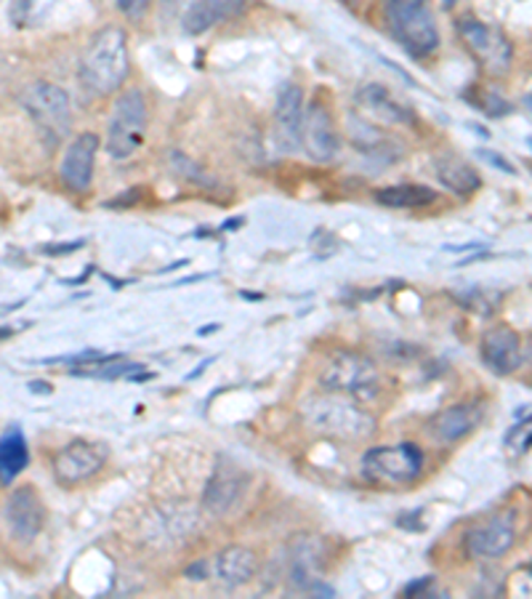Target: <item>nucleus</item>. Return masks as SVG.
Here are the masks:
<instances>
[{"label": "nucleus", "mask_w": 532, "mask_h": 599, "mask_svg": "<svg viewBox=\"0 0 532 599\" xmlns=\"http://www.w3.org/2000/svg\"><path fill=\"white\" fill-rule=\"evenodd\" d=\"M384 17L392 36L415 59H426L440 49L432 0H386Z\"/></svg>", "instance_id": "nucleus-3"}, {"label": "nucleus", "mask_w": 532, "mask_h": 599, "mask_svg": "<svg viewBox=\"0 0 532 599\" xmlns=\"http://www.w3.org/2000/svg\"><path fill=\"white\" fill-rule=\"evenodd\" d=\"M245 488H248V474L227 459L218 461L206 490H203V507H206L208 514L224 517L237 507V501L243 499Z\"/></svg>", "instance_id": "nucleus-14"}, {"label": "nucleus", "mask_w": 532, "mask_h": 599, "mask_svg": "<svg viewBox=\"0 0 532 599\" xmlns=\"http://www.w3.org/2000/svg\"><path fill=\"white\" fill-rule=\"evenodd\" d=\"M482 416H484L482 403H461L442 411L440 416L434 419L432 429L442 442H459L463 438H469V434L480 426Z\"/></svg>", "instance_id": "nucleus-21"}, {"label": "nucleus", "mask_w": 532, "mask_h": 599, "mask_svg": "<svg viewBox=\"0 0 532 599\" xmlns=\"http://www.w3.org/2000/svg\"><path fill=\"white\" fill-rule=\"evenodd\" d=\"M459 32L466 43V49L474 53V59L480 61L482 70L487 75H506L511 70V61H514V49H511L509 38L503 36L495 27L484 24L482 19L466 17L459 19Z\"/></svg>", "instance_id": "nucleus-8"}, {"label": "nucleus", "mask_w": 532, "mask_h": 599, "mask_svg": "<svg viewBox=\"0 0 532 599\" xmlns=\"http://www.w3.org/2000/svg\"><path fill=\"white\" fill-rule=\"evenodd\" d=\"M302 147L315 163H333L341 153V136L333 115L319 101L304 107L302 122Z\"/></svg>", "instance_id": "nucleus-11"}, {"label": "nucleus", "mask_w": 532, "mask_h": 599, "mask_svg": "<svg viewBox=\"0 0 532 599\" xmlns=\"http://www.w3.org/2000/svg\"><path fill=\"white\" fill-rule=\"evenodd\" d=\"M514 541L516 517L511 512H503L469 530L466 539H463V547H466V554L476 557V560H497V557L509 554Z\"/></svg>", "instance_id": "nucleus-12"}, {"label": "nucleus", "mask_w": 532, "mask_h": 599, "mask_svg": "<svg viewBox=\"0 0 532 599\" xmlns=\"http://www.w3.org/2000/svg\"><path fill=\"white\" fill-rule=\"evenodd\" d=\"M480 357L484 367L493 371L495 376H511L524 363L522 336L509 325H495L482 336Z\"/></svg>", "instance_id": "nucleus-15"}, {"label": "nucleus", "mask_w": 532, "mask_h": 599, "mask_svg": "<svg viewBox=\"0 0 532 599\" xmlns=\"http://www.w3.org/2000/svg\"><path fill=\"white\" fill-rule=\"evenodd\" d=\"M354 99H357V107L367 118L386 122V126H413L415 122V115L405 105H400L381 84L363 86Z\"/></svg>", "instance_id": "nucleus-18"}, {"label": "nucleus", "mask_w": 532, "mask_h": 599, "mask_svg": "<svg viewBox=\"0 0 532 599\" xmlns=\"http://www.w3.org/2000/svg\"><path fill=\"white\" fill-rule=\"evenodd\" d=\"M149 3H152V0H118V9L120 13H126L128 19L139 22V19L147 17Z\"/></svg>", "instance_id": "nucleus-28"}, {"label": "nucleus", "mask_w": 532, "mask_h": 599, "mask_svg": "<svg viewBox=\"0 0 532 599\" xmlns=\"http://www.w3.org/2000/svg\"><path fill=\"white\" fill-rule=\"evenodd\" d=\"M109 459V451L105 442H91V440H72L67 442L61 451L53 455V478L59 485L72 488L80 482L91 480L93 474H99L105 469Z\"/></svg>", "instance_id": "nucleus-10"}, {"label": "nucleus", "mask_w": 532, "mask_h": 599, "mask_svg": "<svg viewBox=\"0 0 532 599\" xmlns=\"http://www.w3.org/2000/svg\"><path fill=\"white\" fill-rule=\"evenodd\" d=\"M319 384L325 392L349 397L354 403H371L381 392V373L373 357L363 355V352L341 350L325 363L323 373H319Z\"/></svg>", "instance_id": "nucleus-4"}, {"label": "nucleus", "mask_w": 532, "mask_h": 599, "mask_svg": "<svg viewBox=\"0 0 532 599\" xmlns=\"http://www.w3.org/2000/svg\"><path fill=\"white\" fill-rule=\"evenodd\" d=\"M428 583H432V578H421V581H413L411 587L402 591V595H405V597H413V595L421 597V595H424V589L428 587Z\"/></svg>", "instance_id": "nucleus-32"}, {"label": "nucleus", "mask_w": 532, "mask_h": 599, "mask_svg": "<svg viewBox=\"0 0 532 599\" xmlns=\"http://www.w3.org/2000/svg\"><path fill=\"white\" fill-rule=\"evenodd\" d=\"M210 363H214V357H208V360H206V363H203L200 367H197V371H193V373H189V379H197V376H200V373H203V371H206V367H208Z\"/></svg>", "instance_id": "nucleus-33"}, {"label": "nucleus", "mask_w": 532, "mask_h": 599, "mask_svg": "<svg viewBox=\"0 0 532 599\" xmlns=\"http://www.w3.org/2000/svg\"><path fill=\"white\" fill-rule=\"evenodd\" d=\"M168 163H170V171L179 176V179L193 181L197 184V187H216V181L210 179V176L203 171L193 158H187V155L179 153V149H174V153L168 155Z\"/></svg>", "instance_id": "nucleus-26"}, {"label": "nucleus", "mask_w": 532, "mask_h": 599, "mask_svg": "<svg viewBox=\"0 0 532 599\" xmlns=\"http://www.w3.org/2000/svg\"><path fill=\"white\" fill-rule=\"evenodd\" d=\"M78 248H83V240H78V243H65V245H49V248H46V254H53V256H59V254H72V251H78Z\"/></svg>", "instance_id": "nucleus-31"}, {"label": "nucleus", "mask_w": 532, "mask_h": 599, "mask_svg": "<svg viewBox=\"0 0 532 599\" xmlns=\"http://www.w3.org/2000/svg\"><path fill=\"white\" fill-rule=\"evenodd\" d=\"M365 474L384 485H407L424 472V451L415 442L378 445L363 455Z\"/></svg>", "instance_id": "nucleus-7"}, {"label": "nucleus", "mask_w": 532, "mask_h": 599, "mask_svg": "<svg viewBox=\"0 0 532 599\" xmlns=\"http://www.w3.org/2000/svg\"><path fill=\"white\" fill-rule=\"evenodd\" d=\"M131 61H128V36L122 27H105L93 36L80 59V84L93 97H109L126 84Z\"/></svg>", "instance_id": "nucleus-1"}, {"label": "nucleus", "mask_w": 532, "mask_h": 599, "mask_svg": "<svg viewBox=\"0 0 532 599\" xmlns=\"http://www.w3.org/2000/svg\"><path fill=\"white\" fill-rule=\"evenodd\" d=\"M57 0H11L9 6V19L13 27H38L49 19V13Z\"/></svg>", "instance_id": "nucleus-25"}, {"label": "nucleus", "mask_w": 532, "mask_h": 599, "mask_svg": "<svg viewBox=\"0 0 532 599\" xmlns=\"http://www.w3.org/2000/svg\"><path fill=\"white\" fill-rule=\"evenodd\" d=\"M22 107L36 120L38 131L49 147L61 145L70 136L72 105L65 88L38 80V84L27 86V91L22 94Z\"/></svg>", "instance_id": "nucleus-5"}, {"label": "nucleus", "mask_w": 532, "mask_h": 599, "mask_svg": "<svg viewBox=\"0 0 532 599\" xmlns=\"http://www.w3.org/2000/svg\"><path fill=\"white\" fill-rule=\"evenodd\" d=\"M6 522L19 543H32L46 526V507L32 485L17 488L6 503Z\"/></svg>", "instance_id": "nucleus-13"}, {"label": "nucleus", "mask_w": 532, "mask_h": 599, "mask_svg": "<svg viewBox=\"0 0 532 599\" xmlns=\"http://www.w3.org/2000/svg\"><path fill=\"white\" fill-rule=\"evenodd\" d=\"M375 200L386 208H426L436 200V193L424 184H400L375 193Z\"/></svg>", "instance_id": "nucleus-24"}, {"label": "nucleus", "mask_w": 532, "mask_h": 599, "mask_svg": "<svg viewBox=\"0 0 532 599\" xmlns=\"http://www.w3.org/2000/svg\"><path fill=\"white\" fill-rule=\"evenodd\" d=\"M243 0H195L181 17V27L187 36H203L218 22H227L240 11Z\"/></svg>", "instance_id": "nucleus-20"}, {"label": "nucleus", "mask_w": 532, "mask_h": 599, "mask_svg": "<svg viewBox=\"0 0 532 599\" xmlns=\"http://www.w3.org/2000/svg\"><path fill=\"white\" fill-rule=\"evenodd\" d=\"M506 445L514 453H524L530 448V421H524V424H516L511 432L506 434Z\"/></svg>", "instance_id": "nucleus-27"}, {"label": "nucleus", "mask_w": 532, "mask_h": 599, "mask_svg": "<svg viewBox=\"0 0 532 599\" xmlns=\"http://www.w3.org/2000/svg\"><path fill=\"white\" fill-rule=\"evenodd\" d=\"M442 3H445V9H450V6H453L455 0H442Z\"/></svg>", "instance_id": "nucleus-35"}, {"label": "nucleus", "mask_w": 532, "mask_h": 599, "mask_svg": "<svg viewBox=\"0 0 532 599\" xmlns=\"http://www.w3.org/2000/svg\"><path fill=\"white\" fill-rule=\"evenodd\" d=\"M30 464V445L22 426L6 429L0 438V485H11Z\"/></svg>", "instance_id": "nucleus-22"}, {"label": "nucleus", "mask_w": 532, "mask_h": 599, "mask_svg": "<svg viewBox=\"0 0 532 599\" xmlns=\"http://www.w3.org/2000/svg\"><path fill=\"white\" fill-rule=\"evenodd\" d=\"M434 174L442 187H447L455 195H472L482 187V176L472 163L453 158V155H442L434 160Z\"/></svg>", "instance_id": "nucleus-23"}, {"label": "nucleus", "mask_w": 532, "mask_h": 599, "mask_svg": "<svg viewBox=\"0 0 532 599\" xmlns=\"http://www.w3.org/2000/svg\"><path fill=\"white\" fill-rule=\"evenodd\" d=\"M304 421L312 432L333 440H365L375 432V419L354 400L344 397H309L304 403Z\"/></svg>", "instance_id": "nucleus-2"}, {"label": "nucleus", "mask_w": 532, "mask_h": 599, "mask_svg": "<svg viewBox=\"0 0 532 599\" xmlns=\"http://www.w3.org/2000/svg\"><path fill=\"white\" fill-rule=\"evenodd\" d=\"M99 153V136L97 134H80L70 141L61 158L59 176L67 189L72 193H86L93 179V163H97Z\"/></svg>", "instance_id": "nucleus-16"}, {"label": "nucleus", "mask_w": 532, "mask_h": 599, "mask_svg": "<svg viewBox=\"0 0 532 599\" xmlns=\"http://www.w3.org/2000/svg\"><path fill=\"white\" fill-rule=\"evenodd\" d=\"M323 539L312 533H298L288 547V581L296 589L309 591V595L333 597V589L325 587L323 578V562H325Z\"/></svg>", "instance_id": "nucleus-9"}, {"label": "nucleus", "mask_w": 532, "mask_h": 599, "mask_svg": "<svg viewBox=\"0 0 532 599\" xmlns=\"http://www.w3.org/2000/svg\"><path fill=\"white\" fill-rule=\"evenodd\" d=\"M304 122V91L298 86L285 84L277 94L275 105V141L279 153H296L302 147Z\"/></svg>", "instance_id": "nucleus-17"}, {"label": "nucleus", "mask_w": 532, "mask_h": 599, "mask_svg": "<svg viewBox=\"0 0 532 599\" xmlns=\"http://www.w3.org/2000/svg\"><path fill=\"white\" fill-rule=\"evenodd\" d=\"M208 568H210V564L206 560H197V562L189 564L187 570H184V576H187L189 581H206V578H208Z\"/></svg>", "instance_id": "nucleus-29"}, {"label": "nucleus", "mask_w": 532, "mask_h": 599, "mask_svg": "<svg viewBox=\"0 0 532 599\" xmlns=\"http://www.w3.org/2000/svg\"><path fill=\"white\" fill-rule=\"evenodd\" d=\"M13 333H17V331H13L11 325H6V328H0V338H11Z\"/></svg>", "instance_id": "nucleus-34"}, {"label": "nucleus", "mask_w": 532, "mask_h": 599, "mask_svg": "<svg viewBox=\"0 0 532 599\" xmlns=\"http://www.w3.org/2000/svg\"><path fill=\"white\" fill-rule=\"evenodd\" d=\"M256 570H258L256 554L245 547L221 549L214 560V576L218 578L221 587H229V589L254 581Z\"/></svg>", "instance_id": "nucleus-19"}, {"label": "nucleus", "mask_w": 532, "mask_h": 599, "mask_svg": "<svg viewBox=\"0 0 532 599\" xmlns=\"http://www.w3.org/2000/svg\"><path fill=\"white\" fill-rule=\"evenodd\" d=\"M149 126V110H147V99L145 94L131 91L120 94L118 101H115L112 118H109L107 126V153L109 158L115 160H128L131 155L145 145Z\"/></svg>", "instance_id": "nucleus-6"}, {"label": "nucleus", "mask_w": 532, "mask_h": 599, "mask_svg": "<svg viewBox=\"0 0 532 599\" xmlns=\"http://www.w3.org/2000/svg\"><path fill=\"white\" fill-rule=\"evenodd\" d=\"M482 158L484 160H487V163H493V166L495 168H501V171L503 174H511V176H514L516 174V168L514 166H511V163L506 160V158H501V155H495V153H490V149H482Z\"/></svg>", "instance_id": "nucleus-30"}]
</instances>
